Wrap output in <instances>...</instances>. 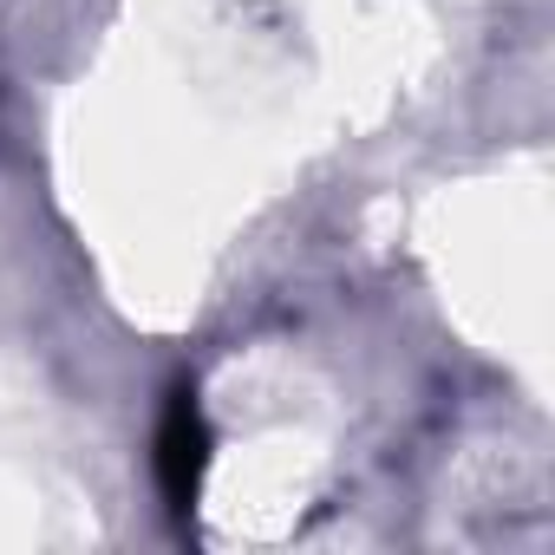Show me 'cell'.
Here are the masks:
<instances>
[{"mask_svg": "<svg viewBox=\"0 0 555 555\" xmlns=\"http://www.w3.org/2000/svg\"><path fill=\"white\" fill-rule=\"evenodd\" d=\"M203 470H209V425H203L196 392L177 386L170 405H164V418H157V483H164V503H170L177 516L196 509Z\"/></svg>", "mask_w": 555, "mask_h": 555, "instance_id": "obj_1", "label": "cell"}]
</instances>
